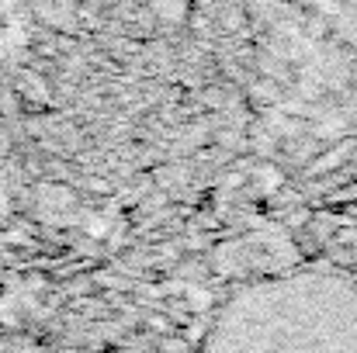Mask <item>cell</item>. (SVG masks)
Returning <instances> with one entry per match:
<instances>
[{"instance_id":"6da1fadb","label":"cell","mask_w":357,"mask_h":353,"mask_svg":"<svg viewBox=\"0 0 357 353\" xmlns=\"http://www.w3.org/2000/svg\"><path fill=\"white\" fill-rule=\"evenodd\" d=\"M198 353H357V274L253 288L215 319Z\"/></svg>"}]
</instances>
